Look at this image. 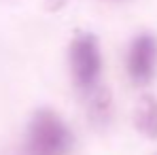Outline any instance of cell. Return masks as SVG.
<instances>
[{
  "label": "cell",
  "mask_w": 157,
  "mask_h": 155,
  "mask_svg": "<svg viewBox=\"0 0 157 155\" xmlns=\"http://www.w3.org/2000/svg\"><path fill=\"white\" fill-rule=\"evenodd\" d=\"M70 66L78 89L89 94L98 87L102 75V53L98 38L91 32H81L75 36L70 45Z\"/></svg>",
  "instance_id": "7a4b0ae2"
},
{
  "label": "cell",
  "mask_w": 157,
  "mask_h": 155,
  "mask_svg": "<svg viewBox=\"0 0 157 155\" xmlns=\"http://www.w3.org/2000/svg\"><path fill=\"white\" fill-rule=\"evenodd\" d=\"M134 123L147 138H157V98L144 94L134 110Z\"/></svg>",
  "instance_id": "277c9868"
},
{
  "label": "cell",
  "mask_w": 157,
  "mask_h": 155,
  "mask_svg": "<svg viewBox=\"0 0 157 155\" xmlns=\"http://www.w3.org/2000/svg\"><path fill=\"white\" fill-rule=\"evenodd\" d=\"M72 149V132L64 119L51 110L40 108L32 115L28 126V155H66Z\"/></svg>",
  "instance_id": "6da1fadb"
},
{
  "label": "cell",
  "mask_w": 157,
  "mask_h": 155,
  "mask_svg": "<svg viewBox=\"0 0 157 155\" xmlns=\"http://www.w3.org/2000/svg\"><path fill=\"white\" fill-rule=\"evenodd\" d=\"M128 72L134 83L147 85L157 72V36L151 32L138 34L128 51Z\"/></svg>",
  "instance_id": "3957f363"
},
{
  "label": "cell",
  "mask_w": 157,
  "mask_h": 155,
  "mask_svg": "<svg viewBox=\"0 0 157 155\" xmlns=\"http://www.w3.org/2000/svg\"><path fill=\"white\" fill-rule=\"evenodd\" d=\"M89 96V117L96 126H106L110 121V115H113V98H110V91L106 87H96L94 91L87 94Z\"/></svg>",
  "instance_id": "5b68a950"
}]
</instances>
